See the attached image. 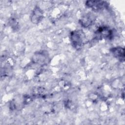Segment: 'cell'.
<instances>
[{
    "instance_id": "obj_1",
    "label": "cell",
    "mask_w": 125,
    "mask_h": 125,
    "mask_svg": "<svg viewBox=\"0 0 125 125\" xmlns=\"http://www.w3.org/2000/svg\"><path fill=\"white\" fill-rule=\"evenodd\" d=\"M70 40L73 46L79 49L85 43L86 37L83 31L75 30L71 33Z\"/></svg>"
},
{
    "instance_id": "obj_2",
    "label": "cell",
    "mask_w": 125,
    "mask_h": 125,
    "mask_svg": "<svg viewBox=\"0 0 125 125\" xmlns=\"http://www.w3.org/2000/svg\"><path fill=\"white\" fill-rule=\"evenodd\" d=\"M87 6L94 10H100L105 8L107 3L106 1L101 0H88L85 3Z\"/></svg>"
},
{
    "instance_id": "obj_3",
    "label": "cell",
    "mask_w": 125,
    "mask_h": 125,
    "mask_svg": "<svg viewBox=\"0 0 125 125\" xmlns=\"http://www.w3.org/2000/svg\"><path fill=\"white\" fill-rule=\"evenodd\" d=\"M97 35L100 38L111 39L113 35L112 31L108 28L105 26L100 27L97 31Z\"/></svg>"
},
{
    "instance_id": "obj_4",
    "label": "cell",
    "mask_w": 125,
    "mask_h": 125,
    "mask_svg": "<svg viewBox=\"0 0 125 125\" xmlns=\"http://www.w3.org/2000/svg\"><path fill=\"white\" fill-rule=\"evenodd\" d=\"M43 17V12L39 7H36L31 15V21L34 23H38Z\"/></svg>"
},
{
    "instance_id": "obj_5",
    "label": "cell",
    "mask_w": 125,
    "mask_h": 125,
    "mask_svg": "<svg viewBox=\"0 0 125 125\" xmlns=\"http://www.w3.org/2000/svg\"><path fill=\"white\" fill-rule=\"evenodd\" d=\"M111 52L115 57L121 61H124L125 60V50L122 47H116L111 49Z\"/></svg>"
}]
</instances>
